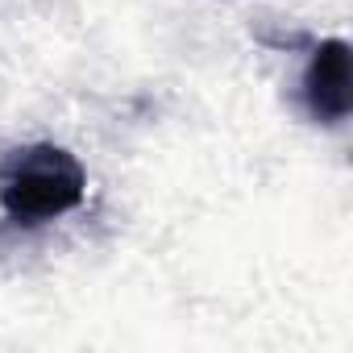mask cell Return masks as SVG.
<instances>
[{
    "instance_id": "7a4b0ae2",
    "label": "cell",
    "mask_w": 353,
    "mask_h": 353,
    "mask_svg": "<svg viewBox=\"0 0 353 353\" xmlns=\"http://www.w3.org/2000/svg\"><path fill=\"white\" fill-rule=\"evenodd\" d=\"M303 108L320 125H341L349 121L353 108V67H349V46L341 38H328L312 50L303 67Z\"/></svg>"
},
{
    "instance_id": "6da1fadb",
    "label": "cell",
    "mask_w": 353,
    "mask_h": 353,
    "mask_svg": "<svg viewBox=\"0 0 353 353\" xmlns=\"http://www.w3.org/2000/svg\"><path fill=\"white\" fill-rule=\"evenodd\" d=\"M88 174L79 158L63 145L38 141L17 145L0 158V212L13 225H46L83 204Z\"/></svg>"
}]
</instances>
